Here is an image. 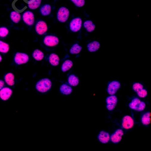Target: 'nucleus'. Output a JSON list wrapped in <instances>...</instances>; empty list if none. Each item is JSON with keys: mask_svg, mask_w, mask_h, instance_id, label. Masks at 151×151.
I'll return each instance as SVG.
<instances>
[{"mask_svg": "<svg viewBox=\"0 0 151 151\" xmlns=\"http://www.w3.org/2000/svg\"><path fill=\"white\" fill-rule=\"evenodd\" d=\"M52 82L47 78L42 79L38 82L36 85V89L42 93H45L51 88Z\"/></svg>", "mask_w": 151, "mask_h": 151, "instance_id": "f257e3e1", "label": "nucleus"}, {"mask_svg": "<svg viewBox=\"0 0 151 151\" xmlns=\"http://www.w3.org/2000/svg\"><path fill=\"white\" fill-rule=\"evenodd\" d=\"M129 107L134 110L140 111L145 109L146 104L139 98H135L133 99L129 104Z\"/></svg>", "mask_w": 151, "mask_h": 151, "instance_id": "f03ea898", "label": "nucleus"}, {"mask_svg": "<svg viewBox=\"0 0 151 151\" xmlns=\"http://www.w3.org/2000/svg\"><path fill=\"white\" fill-rule=\"evenodd\" d=\"M69 15V9L65 7H61L59 9L57 12V19L60 22H65L68 19Z\"/></svg>", "mask_w": 151, "mask_h": 151, "instance_id": "7ed1b4c3", "label": "nucleus"}, {"mask_svg": "<svg viewBox=\"0 0 151 151\" xmlns=\"http://www.w3.org/2000/svg\"><path fill=\"white\" fill-rule=\"evenodd\" d=\"M29 59V56L27 54L19 52L16 53L14 58L15 64L18 65L27 63Z\"/></svg>", "mask_w": 151, "mask_h": 151, "instance_id": "20e7f679", "label": "nucleus"}, {"mask_svg": "<svg viewBox=\"0 0 151 151\" xmlns=\"http://www.w3.org/2000/svg\"><path fill=\"white\" fill-rule=\"evenodd\" d=\"M24 22L29 26H32L35 22V16L33 12L30 11L24 12L22 15Z\"/></svg>", "mask_w": 151, "mask_h": 151, "instance_id": "39448f33", "label": "nucleus"}, {"mask_svg": "<svg viewBox=\"0 0 151 151\" xmlns=\"http://www.w3.org/2000/svg\"><path fill=\"white\" fill-rule=\"evenodd\" d=\"M143 85L139 83H134L133 85L132 88L137 95L141 98H144L147 95V91L144 88Z\"/></svg>", "mask_w": 151, "mask_h": 151, "instance_id": "423d86ee", "label": "nucleus"}, {"mask_svg": "<svg viewBox=\"0 0 151 151\" xmlns=\"http://www.w3.org/2000/svg\"><path fill=\"white\" fill-rule=\"evenodd\" d=\"M82 21L80 17H76L73 19L70 24V28L71 30L73 32H76L81 29Z\"/></svg>", "mask_w": 151, "mask_h": 151, "instance_id": "0eeeda50", "label": "nucleus"}, {"mask_svg": "<svg viewBox=\"0 0 151 151\" xmlns=\"http://www.w3.org/2000/svg\"><path fill=\"white\" fill-rule=\"evenodd\" d=\"M121 86L120 83L117 81H112L108 84L107 91L110 95L115 94Z\"/></svg>", "mask_w": 151, "mask_h": 151, "instance_id": "6e6552de", "label": "nucleus"}, {"mask_svg": "<svg viewBox=\"0 0 151 151\" xmlns=\"http://www.w3.org/2000/svg\"><path fill=\"white\" fill-rule=\"evenodd\" d=\"M47 29L46 23L43 20H41L38 21L35 25V31L39 35H42L45 33Z\"/></svg>", "mask_w": 151, "mask_h": 151, "instance_id": "1a4fd4ad", "label": "nucleus"}, {"mask_svg": "<svg viewBox=\"0 0 151 151\" xmlns=\"http://www.w3.org/2000/svg\"><path fill=\"white\" fill-rule=\"evenodd\" d=\"M118 102L117 97L115 95H111L108 97L106 99L107 104L106 107L108 110L112 111L115 108Z\"/></svg>", "mask_w": 151, "mask_h": 151, "instance_id": "9d476101", "label": "nucleus"}, {"mask_svg": "<svg viewBox=\"0 0 151 151\" xmlns=\"http://www.w3.org/2000/svg\"><path fill=\"white\" fill-rule=\"evenodd\" d=\"M44 42L47 46L53 47L57 45L59 42L58 38L53 35H48L44 38Z\"/></svg>", "mask_w": 151, "mask_h": 151, "instance_id": "9b49d317", "label": "nucleus"}, {"mask_svg": "<svg viewBox=\"0 0 151 151\" xmlns=\"http://www.w3.org/2000/svg\"><path fill=\"white\" fill-rule=\"evenodd\" d=\"M134 120L131 116H126L123 118L122 126L124 129H132L134 127Z\"/></svg>", "mask_w": 151, "mask_h": 151, "instance_id": "f8f14e48", "label": "nucleus"}, {"mask_svg": "<svg viewBox=\"0 0 151 151\" xmlns=\"http://www.w3.org/2000/svg\"><path fill=\"white\" fill-rule=\"evenodd\" d=\"M124 134L123 131L120 129L116 130L114 133L111 135L110 140L111 142L115 144L119 142L122 140Z\"/></svg>", "mask_w": 151, "mask_h": 151, "instance_id": "ddd939ff", "label": "nucleus"}, {"mask_svg": "<svg viewBox=\"0 0 151 151\" xmlns=\"http://www.w3.org/2000/svg\"><path fill=\"white\" fill-rule=\"evenodd\" d=\"M12 93V90L8 87H4L0 91V98L4 101L8 99Z\"/></svg>", "mask_w": 151, "mask_h": 151, "instance_id": "4468645a", "label": "nucleus"}, {"mask_svg": "<svg viewBox=\"0 0 151 151\" xmlns=\"http://www.w3.org/2000/svg\"><path fill=\"white\" fill-rule=\"evenodd\" d=\"M109 134L105 131H101L98 136V138L99 141L103 144L107 143L110 140Z\"/></svg>", "mask_w": 151, "mask_h": 151, "instance_id": "2eb2a0df", "label": "nucleus"}, {"mask_svg": "<svg viewBox=\"0 0 151 151\" xmlns=\"http://www.w3.org/2000/svg\"><path fill=\"white\" fill-rule=\"evenodd\" d=\"M14 76L12 73H8L4 75V80L7 85L9 86H13L14 85Z\"/></svg>", "mask_w": 151, "mask_h": 151, "instance_id": "dca6fc26", "label": "nucleus"}, {"mask_svg": "<svg viewBox=\"0 0 151 151\" xmlns=\"http://www.w3.org/2000/svg\"><path fill=\"white\" fill-rule=\"evenodd\" d=\"M100 46V43L96 41H93L87 45L88 51L91 52H95L98 51Z\"/></svg>", "mask_w": 151, "mask_h": 151, "instance_id": "f3484780", "label": "nucleus"}, {"mask_svg": "<svg viewBox=\"0 0 151 151\" xmlns=\"http://www.w3.org/2000/svg\"><path fill=\"white\" fill-rule=\"evenodd\" d=\"M10 18L12 22L15 23H18L21 19V15L19 12L16 11H12L10 14Z\"/></svg>", "mask_w": 151, "mask_h": 151, "instance_id": "a211bd4d", "label": "nucleus"}, {"mask_svg": "<svg viewBox=\"0 0 151 151\" xmlns=\"http://www.w3.org/2000/svg\"><path fill=\"white\" fill-rule=\"evenodd\" d=\"M51 6L48 4H45L43 5L40 10L41 14L43 16H47L49 15L51 13Z\"/></svg>", "mask_w": 151, "mask_h": 151, "instance_id": "6ab92c4d", "label": "nucleus"}, {"mask_svg": "<svg viewBox=\"0 0 151 151\" xmlns=\"http://www.w3.org/2000/svg\"><path fill=\"white\" fill-rule=\"evenodd\" d=\"M49 62L52 65L57 66L59 64L60 59L58 56L54 53L50 55L49 58Z\"/></svg>", "mask_w": 151, "mask_h": 151, "instance_id": "aec40b11", "label": "nucleus"}, {"mask_svg": "<svg viewBox=\"0 0 151 151\" xmlns=\"http://www.w3.org/2000/svg\"><path fill=\"white\" fill-rule=\"evenodd\" d=\"M83 26L87 32H93L96 27L95 25L90 20L85 21L83 23Z\"/></svg>", "mask_w": 151, "mask_h": 151, "instance_id": "412c9836", "label": "nucleus"}, {"mask_svg": "<svg viewBox=\"0 0 151 151\" xmlns=\"http://www.w3.org/2000/svg\"><path fill=\"white\" fill-rule=\"evenodd\" d=\"M60 91L62 94L67 95L71 93L72 91V89L70 86L64 84L60 86Z\"/></svg>", "mask_w": 151, "mask_h": 151, "instance_id": "4be33fe9", "label": "nucleus"}, {"mask_svg": "<svg viewBox=\"0 0 151 151\" xmlns=\"http://www.w3.org/2000/svg\"><path fill=\"white\" fill-rule=\"evenodd\" d=\"M42 1V0H32L28 4V6L30 9H35L40 6Z\"/></svg>", "mask_w": 151, "mask_h": 151, "instance_id": "5701e85b", "label": "nucleus"}, {"mask_svg": "<svg viewBox=\"0 0 151 151\" xmlns=\"http://www.w3.org/2000/svg\"><path fill=\"white\" fill-rule=\"evenodd\" d=\"M32 56L36 60L40 61L44 58V54L40 50L36 49L32 53Z\"/></svg>", "mask_w": 151, "mask_h": 151, "instance_id": "b1692460", "label": "nucleus"}, {"mask_svg": "<svg viewBox=\"0 0 151 151\" xmlns=\"http://www.w3.org/2000/svg\"><path fill=\"white\" fill-rule=\"evenodd\" d=\"M68 81L69 84L72 86H76L79 84L78 78L74 75H71L69 77Z\"/></svg>", "mask_w": 151, "mask_h": 151, "instance_id": "393cba45", "label": "nucleus"}, {"mask_svg": "<svg viewBox=\"0 0 151 151\" xmlns=\"http://www.w3.org/2000/svg\"><path fill=\"white\" fill-rule=\"evenodd\" d=\"M73 66V63L70 60H66L62 65L61 70L62 71L65 72L69 70Z\"/></svg>", "mask_w": 151, "mask_h": 151, "instance_id": "a878e982", "label": "nucleus"}, {"mask_svg": "<svg viewBox=\"0 0 151 151\" xmlns=\"http://www.w3.org/2000/svg\"><path fill=\"white\" fill-rule=\"evenodd\" d=\"M150 111L146 112L142 118V122L144 125H147L150 123Z\"/></svg>", "mask_w": 151, "mask_h": 151, "instance_id": "bb28decb", "label": "nucleus"}, {"mask_svg": "<svg viewBox=\"0 0 151 151\" xmlns=\"http://www.w3.org/2000/svg\"><path fill=\"white\" fill-rule=\"evenodd\" d=\"M82 49V47L78 44H75L73 45L70 50V52L71 54H76L80 52Z\"/></svg>", "mask_w": 151, "mask_h": 151, "instance_id": "cd10ccee", "label": "nucleus"}, {"mask_svg": "<svg viewBox=\"0 0 151 151\" xmlns=\"http://www.w3.org/2000/svg\"><path fill=\"white\" fill-rule=\"evenodd\" d=\"M9 50V45L7 43L0 40V52L6 53Z\"/></svg>", "mask_w": 151, "mask_h": 151, "instance_id": "c85d7f7f", "label": "nucleus"}, {"mask_svg": "<svg viewBox=\"0 0 151 151\" xmlns=\"http://www.w3.org/2000/svg\"><path fill=\"white\" fill-rule=\"evenodd\" d=\"M9 31L7 28L5 27H0V37H5L8 34Z\"/></svg>", "mask_w": 151, "mask_h": 151, "instance_id": "c756f323", "label": "nucleus"}, {"mask_svg": "<svg viewBox=\"0 0 151 151\" xmlns=\"http://www.w3.org/2000/svg\"><path fill=\"white\" fill-rule=\"evenodd\" d=\"M71 1L76 6L79 7H83L85 4V0H71Z\"/></svg>", "mask_w": 151, "mask_h": 151, "instance_id": "7c9ffc66", "label": "nucleus"}, {"mask_svg": "<svg viewBox=\"0 0 151 151\" xmlns=\"http://www.w3.org/2000/svg\"><path fill=\"white\" fill-rule=\"evenodd\" d=\"M4 85V82L1 80H0V90H1Z\"/></svg>", "mask_w": 151, "mask_h": 151, "instance_id": "2f4dec72", "label": "nucleus"}, {"mask_svg": "<svg viewBox=\"0 0 151 151\" xmlns=\"http://www.w3.org/2000/svg\"><path fill=\"white\" fill-rule=\"evenodd\" d=\"M2 60V58L1 55H0V62H1Z\"/></svg>", "mask_w": 151, "mask_h": 151, "instance_id": "473e14b6", "label": "nucleus"}]
</instances>
